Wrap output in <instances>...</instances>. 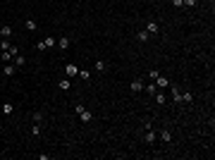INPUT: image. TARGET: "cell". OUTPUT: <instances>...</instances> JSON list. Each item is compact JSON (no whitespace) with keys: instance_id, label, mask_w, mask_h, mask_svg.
<instances>
[{"instance_id":"obj_16","label":"cell","mask_w":215,"mask_h":160,"mask_svg":"<svg viewBox=\"0 0 215 160\" xmlns=\"http://www.w3.org/2000/svg\"><path fill=\"white\" fill-rule=\"evenodd\" d=\"M2 112H5V115H12V112H15V105H12V103H5V105H2Z\"/></svg>"},{"instance_id":"obj_23","label":"cell","mask_w":215,"mask_h":160,"mask_svg":"<svg viewBox=\"0 0 215 160\" xmlns=\"http://www.w3.org/2000/svg\"><path fill=\"white\" fill-rule=\"evenodd\" d=\"M41 122H43V115H41V112H36V115H34V124H41Z\"/></svg>"},{"instance_id":"obj_13","label":"cell","mask_w":215,"mask_h":160,"mask_svg":"<svg viewBox=\"0 0 215 160\" xmlns=\"http://www.w3.org/2000/svg\"><path fill=\"white\" fill-rule=\"evenodd\" d=\"M96 69H98V72H105V69H108V62H105V60H96Z\"/></svg>"},{"instance_id":"obj_2","label":"cell","mask_w":215,"mask_h":160,"mask_svg":"<svg viewBox=\"0 0 215 160\" xmlns=\"http://www.w3.org/2000/svg\"><path fill=\"white\" fill-rule=\"evenodd\" d=\"M146 31H148V36H155L158 31H160V27H158V22H148V24H146Z\"/></svg>"},{"instance_id":"obj_11","label":"cell","mask_w":215,"mask_h":160,"mask_svg":"<svg viewBox=\"0 0 215 160\" xmlns=\"http://www.w3.org/2000/svg\"><path fill=\"white\" fill-rule=\"evenodd\" d=\"M57 86H60V91H70L72 84H70V79H60V81H57Z\"/></svg>"},{"instance_id":"obj_24","label":"cell","mask_w":215,"mask_h":160,"mask_svg":"<svg viewBox=\"0 0 215 160\" xmlns=\"http://www.w3.org/2000/svg\"><path fill=\"white\" fill-rule=\"evenodd\" d=\"M182 2H184L187 7H196V2H198V0H182Z\"/></svg>"},{"instance_id":"obj_8","label":"cell","mask_w":215,"mask_h":160,"mask_svg":"<svg viewBox=\"0 0 215 160\" xmlns=\"http://www.w3.org/2000/svg\"><path fill=\"white\" fill-rule=\"evenodd\" d=\"M0 36H2V38H7V36H12V27H7V24H2V27H0Z\"/></svg>"},{"instance_id":"obj_6","label":"cell","mask_w":215,"mask_h":160,"mask_svg":"<svg viewBox=\"0 0 215 160\" xmlns=\"http://www.w3.org/2000/svg\"><path fill=\"white\" fill-rule=\"evenodd\" d=\"M153 96H155V103H158V105H165V103H167V96H162L160 91H155Z\"/></svg>"},{"instance_id":"obj_9","label":"cell","mask_w":215,"mask_h":160,"mask_svg":"<svg viewBox=\"0 0 215 160\" xmlns=\"http://www.w3.org/2000/svg\"><path fill=\"white\" fill-rule=\"evenodd\" d=\"M0 60H2V62H10V60H15V57H12V53H10V48L0 53Z\"/></svg>"},{"instance_id":"obj_3","label":"cell","mask_w":215,"mask_h":160,"mask_svg":"<svg viewBox=\"0 0 215 160\" xmlns=\"http://www.w3.org/2000/svg\"><path fill=\"white\" fill-rule=\"evenodd\" d=\"M129 89L134 91V93H141V91H143V81L141 79H134L132 84H129Z\"/></svg>"},{"instance_id":"obj_12","label":"cell","mask_w":215,"mask_h":160,"mask_svg":"<svg viewBox=\"0 0 215 160\" xmlns=\"http://www.w3.org/2000/svg\"><path fill=\"white\" fill-rule=\"evenodd\" d=\"M143 139H146V143H153V141H155V132H153V129H148Z\"/></svg>"},{"instance_id":"obj_22","label":"cell","mask_w":215,"mask_h":160,"mask_svg":"<svg viewBox=\"0 0 215 160\" xmlns=\"http://www.w3.org/2000/svg\"><path fill=\"white\" fill-rule=\"evenodd\" d=\"M27 29H29V31H36V22H34V19H27Z\"/></svg>"},{"instance_id":"obj_18","label":"cell","mask_w":215,"mask_h":160,"mask_svg":"<svg viewBox=\"0 0 215 160\" xmlns=\"http://www.w3.org/2000/svg\"><path fill=\"white\" fill-rule=\"evenodd\" d=\"M79 79L89 81V79H91V72H89V69H79Z\"/></svg>"},{"instance_id":"obj_7","label":"cell","mask_w":215,"mask_h":160,"mask_svg":"<svg viewBox=\"0 0 215 160\" xmlns=\"http://www.w3.org/2000/svg\"><path fill=\"white\" fill-rule=\"evenodd\" d=\"M70 38H67V36H62V38H57V45H60V48H62V50H67V48H70Z\"/></svg>"},{"instance_id":"obj_20","label":"cell","mask_w":215,"mask_h":160,"mask_svg":"<svg viewBox=\"0 0 215 160\" xmlns=\"http://www.w3.org/2000/svg\"><path fill=\"white\" fill-rule=\"evenodd\" d=\"M43 43H45V48H53V45H55V38H53V36H48V38H43Z\"/></svg>"},{"instance_id":"obj_17","label":"cell","mask_w":215,"mask_h":160,"mask_svg":"<svg viewBox=\"0 0 215 160\" xmlns=\"http://www.w3.org/2000/svg\"><path fill=\"white\" fill-rule=\"evenodd\" d=\"M160 139H162V141H167V143H170V141H172V134L167 132V129H162V132H160Z\"/></svg>"},{"instance_id":"obj_28","label":"cell","mask_w":215,"mask_h":160,"mask_svg":"<svg viewBox=\"0 0 215 160\" xmlns=\"http://www.w3.org/2000/svg\"><path fill=\"white\" fill-rule=\"evenodd\" d=\"M172 5H175V7H182L184 2H182V0H172Z\"/></svg>"},{"instance_id":"obj_5","label":"cell","mask_w":215,"mask_h":160,"mask_svg":"<svg viewBox=\"0 0 215 160\" xmlns=\"http://www.w3.org/2000/svg\"><path fill=\"white\" fill-rule=\"evenodd\" d=\"M148 38H151V36H148V31H146V29H143V31H139V34H136V41H139V43H146V41H148Z\"/></svg>"},{"instance_id":"obj_25","label":"cell","mask_w":215,"mask_h":160,"mask_svg":"<svg viewBox=\"0 0 215 160\" xmlns=\"http://www.w3.org/2000/svg\"><path fill=\"white\" fill-rule=\"evenodd\" d=\"M146 91H148V93H155V91H158V86H155V84H148V86H146Z\"/></svg>"},{"instance_id":"obj_21","label":"cell","mask_w":215,"mask_h":160,"mask_svg":"<svg viewBox=\"0 0 215 160\" xmlns=\"http://www.w3.org/2000/svg\"><path fill=\"white\" fill-rule=\"evenodd\" d=\"M191 100H194L191 93H182V103H191Z\"/></svg>"},{"instance_id":"obj_27","label":"cell","mask_w":215,"mask_h":160,"mask_svg":"<svg viewBox=\"0 0 215 160\" xmlns=\"http://www.w3.org/2000/svg\"><path fill=\"white\" fill-rule=\"evenodd\" d=\"M74 110H77V115H79V112H84V110H86V107L81 105V103H77V105H74Z\"/></svg>"},{"instance_id":"obj_1","label":"cell","mask_w":215,"mask_h":160,"mask_svg":"<svg viewBox=\"0 0 215 160\" xmlns=\"http://www.w3.org/2000/svg\"><path fill=\"white\" fill-rule=\"evenodd\" d=\"M153 81H155V86H158V89H167V86H170V79H167V77H162V74H158Z\"/></svg>"},{"instance_id":"obj_14","label":"cell","mask_w":215,"mask_h":160,"mask_svg":"<svg viewBox=\"0 0 215 160\" xmlns=\"http://www.w3.org/2000/svg\"><path fill=\"white\" fill-rule=\"evenodd\" d=\"M24 62H27V60H24V57H22V55H15V67H24Z\"/></svg>"},{"instance_id":"obj_10","label":"cell","mask_w":215,"mask_h":160,"mask_svg":"<svg viewBox=\"0 0 215 160\" xmlns=\"http://www.w3.org/2000/svg\"><path fill=\"white\" fill-rule=\"evenodd\" d=\"M65 72H67V77H77V65H67V67H65Z\"/></svg>"},{"instance_id":"obj_19","label":"cell","mask_w":215,"mask_h":160,"mask_svg":"<svg viewBox=\"0 0 215 160\" xmlns=\"http://www.w3.org/2000/svg\"><path fill=\"white\" fill-rule=\"evenodd\" d=\"M79 117H81V122H91V112H89V110L79 112Z\"/></svg>"},{"instance_id":"obj_15","label":"cell","mask_w":215,"mask_h":160,"mask_svg":"<svg viewBox=\"0 0 215 160\" xmlns=\"http://www.w3.org/2000/svg\"><path fill=\"white\" fill-rule=\"evenodd\" d=\"M15 72H17V67H15V65H7V67H5V72H2V74H5V77H12V74H15Z\"/></svg>"},{"instance_id":"obj_4","label":"cell","mask_w":215,"mask_h":160,"mask_svg":"<svg viewBox=\"0 0 215 160\" xmlns=\"http://www.w3.org/2000/svg\"><path fill=\"white\" fill-rule=\"evenodd\" d=\"M172 100H175V103H182V91H179L175 84H172Z\"/></svg>"},{"instance_id":"obj_26","label":"cell","mask_w":215,"mask_h":160,"mask_svg":"<svg viewBox=\"0 0 215 160\" xmlns=\"http://www.w3.org/2000/svg\"><path fill=\"white\" fill-rule=\"evenodd\" d=\"M7 48H10V43L5 41V38H2V41H0V50H7Z\"/></svg>"}]
</instances>
